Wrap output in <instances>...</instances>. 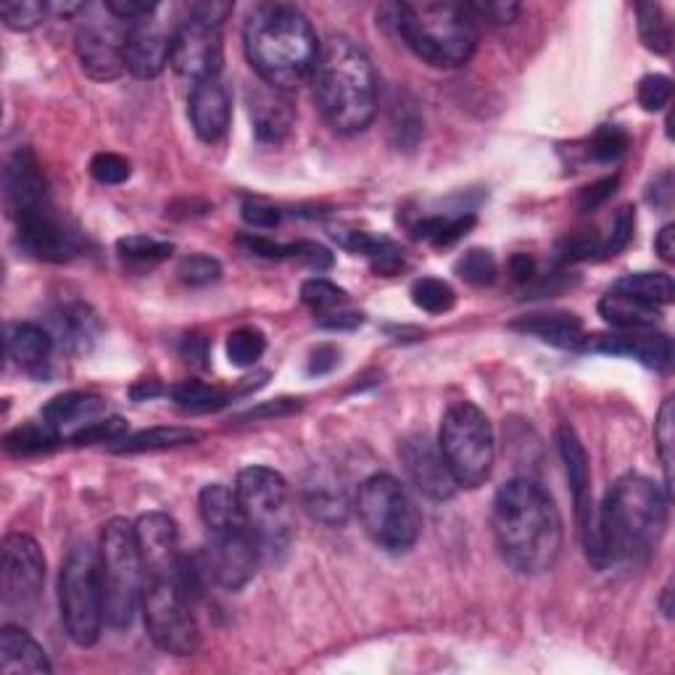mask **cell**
<instances>
[{"label":"cell","instance_id":"1","mask_svg":"<svg viewBox=\"0 0 675 675\" xmlns=\"http://www.w3.org/2000/svg\"><path fill=\"white\" fill-rule=\"evenodd\" d=\"M667 528V494L644 475H623L596 512L588 563L604 570L617 563H642L657 549Z\"/></svg>","mask_w":675,"mask_h":675},{"label":"cell","instance_id":"2","mask_svg":"<svg viewBox=\"0 0 675 675\" xmlns=\"http://www.w3.org/2000/svg\"><path fill=\"white\" fill-rule=\"evenodd\" d=\"M496 549L515 573L542 575L563 552V517L544 486L515 478L496 492L492 507Z\"/></svg>","mask_w":675,"mask_h":675},{"label":"cell","instance_id":"3","mask_svg":"<svg viewBox=\"0 0 675 675\" xmlns=\"http://www.w3.org/2000/svg\"><path fill=\"white\" fill-rule=\"evenodd\" d=\"M244 48L261 82L290 92L315 72L322 46L311 21L296 6L265 3L248 13Z\"/></svg>","mask_w":675,"mask_h":675},{"label":"cell","instance_id":"4","mask_svg":"<svg viewBox=\"0 0 675 675\" xmlns=\"http://www.w3.org/2000/svg\"><path fill=\"white\" fill-rule=\"evenodd\" d=\"M319 113L340 135H357L378 113V75L373 61L351 38L336 34L319 48L311 72Z\"/></svg>","mask_w":675,"mask_h":675},{"label":"cell","instance_id":"5","mask_svg":"<svg viewBox=\"0 0 675 675\" xmlns=\"http://www.w3.org/2000/svg\"><path fill=\"white\" fill-rule=\"evenodd\" d=\"M198 515L206 528L204 573L225 592H240L254 578L261 546L240 509L236 488L211 483L198 496Z\"/></svg>","mask_w":675,"mask_h":675},{"label":"cell","instance_id":"6","mask_svg":"<svg viewBox=\"0 0 675 675\" xmlns=\"http://www.w3.org/2000/svg\"><path fill=\"white\" fill-rule=\"evenodd\" d=\"M396 30L417 59L438 69L465 67L478 48V21L467 3H401L396 9Z\"/></svg>","mask_w":675,"mask_h":675},{"label":"cell","instance_id":"7","mask_svg":"<svg viewBox=\"0 0 675 675\" xmlns=\"http://www.w3.org/2000/svg\"><path fill=\"white\" fill-rule=\"evenodd\" d=\"M101 578L106 599V623L125 631L140 609L146 588V567L138 549L135 525L113 517L101 533Z\"/></svg>","mask_w":675,"mask_h":675},{"label":"cell","instance_id":"8","mask_svg":"<svg viewBox=\"0 0 675 675\" xmlns=\"http://www.w3.org/2000/svg\"><path fill=\"white\" fill-rule=\"evenodd\" d=\"M357 515L367 536L388 554H407L420 538V512L394 475L380 473L361 483Z\"/></svg>","mask_w":675,"mask_h":675},{"label":"cell","instance_id":"9","mask_svg":"<svg viewBox=\"0 0 675 675\" xmlns=\"http://www.w3.org/2000/svg\"><path fill=\"white\" fill-rule=\"evenodd\" d=\"M438 449L459 486L478 488L492 478L496 461L494 428L475 404L457 401L446 409Z\"/></svg>","mask_w":675,"mask_h":675},{"label":"cell","instance_id":"10","mask_svg":"<svg viewBox=\"0 0 675 675\" xmlns=\"http://www.w3.org/2000/svg\"><path fill=\"white\" fill-rule=\"evenodd\" d=\"M59 604L63 628L77 646H92L101 638L106 621L101 557L88 544L75 546L61 567Z\"/></svg>","mask_w":675,"mask_h":675},{"label":"cell","instance_id":"11","mask_svg":"<svg viewBox=\"0 0 675 675\" xmlns=\"http://www.w3.org/2000/svg\"><path fill=\"white\" fill-rule=\"evenodd\" d=\"M236 494L256 542L261 546V554L286 549L294 536L288 480L269 467L251 465L238 473Z\"/></svg>","mask_w":675,"mask_h":675},{"label":"cell","instance_id":"12","mask_svg":"<svg viewBox=\"0 0 675 675\" xmlns=\"http://www.w3.org/2000/svg\"><path fill=\"white\" fill-rule=\"evenodd\" d=\"M140 609H143L148 636L161 652L175 657L196 655L201 634L190 609V594L180 580L146 578Z\"/></svg>","mask_w":675,"mask_h":675},{"label":"cell","instance_id":"13","mask_svg":"<svg viewBox=\"0 0 675 675\" xmlns=\"http://www.w3.org/2000/svg\"><path fill=\"white\" fill-rule=\"evenodd\" d=\"M127 30L130 24L119 21L106 6H85L82 19L77 21L75 48L90 80L111 82L127 72Z\"/></svg>","mask_w":675,"mask_h":675},{"label":"cell","instance_id":"14","mask_svg":"<svg viewBox=\"0 0 675 675\" xmlns=\"http://www.w3.org/2000/svg\"><path fill=\"white\" fill-rule=\"evenodd\" d=\"M0 592L9 617H32L42 602L46 586V557L40 544L27 533H9L3 538V565H0Z\"/></svg>","mask_w":675,"mask_h":675},{"label":"cell","instance_id":"15","mask_svg":"<svg viewBox=\"0 0 675 675\" xmlns=\"http://www.w3.org/2000/svg\"><path fill=\"white\" fill-rule=\"evenodd\" d=\"M17 246L30 259L63 265L82 251V232L72 219H67L51 204L17 222Z\"/></svg>","mask_w":675,"mask_h":675},{"label":"cell","instance_id":"16","mask_svg":"<svg viewBox=\"0 0 675 675\" xmlns=\"http://www.w3.org/2000/svg\"><path fill=\"white\" fill-rule=\"evenodd\" d=\"M225 63L222 27L206 24L198 19H182L175 27L172 67L177 75L193 82L217 80Z\"/></svg>","mask_w":675,"mask_h":675},{"label":"cell","instance_id":"17","mask_svg":"<svg viewBox=\"0 0 675 675\" xmlns=\"http://www.w3.org/2000/svg\"><path fill=\"white\" fill-rule=\"evenodd\" d=\"M135 536H138L146 578H172L182 584L188 557L180 552V533L172 517L165 512H148L135 523Z\"/></svg>","mask_w":675,"mask_h":675},{"label":"cell","instance_id":"18","mask_svg":"<svg viewBox=\"0 0 675 675\" xmlns=\"http://www.w3.org/2000/svg\"><path fill=\"white\" fill-rule=\"evenodd\" d=\"M48 182L38 156L30 148H17L3 169V206L13 222L48 206Z\"/></svg>","mask_w":675,"mask_h":675},{"label":"cell","instance_id":"19","mask_svg":"<svg viewBox=\"0 0 675 675\" xmlns=\"http://www.w3.org/2000/svg\"><path fill=\"white\" fill-rule=\"evenodd\" d=\"M399 457L409 480L415 483V488L423 496H428L433 502H449L457 494L459 483L454 480L438 444H433L428 436L417 433V436L404 438Z\"/></svg>","mask_w":675,"mask_h":675},{"label":"cell","instance_id":"20","mask_svg":"<svg viewBox=\"0 0 675 675\" xmlns=\"http://www.w3.org/2000/svg\"><path fill=\"white\" fill-rule=\"evenodd\" d=\"M172 38L175 30H167L165 21L153 17L132 21L127 30L125 61L127 72H132L138 80H153L172 63Z\"/></svg>","mask_w":675,"mask_h":675},{"label":"cell","instance_id":"21","mask_svg":"<svg viewBox=\"0 0 675 675\" xmlns=\"http://www.w3.org/2000/svg\"><path fill=\"white\" fill-rule=\"evenodd\" d=\"M580 348L594 354H613V357H634L652 369H665L673 361L671 338L655 330H615L604 336H586Z\"/></svg>","mask_w":675,"mask_h":675},{"label":"cell","instance_id":"22","mask_svg":"<svg viewBox=\"0 0 675 675\" xmlns=\"http://www.w3.org/2000/svg\"><path fill=\"white\" fill-rule=\"evenodd\" d=\"M557 444H559V454H563V461H565L567 483H570V492L575 499V515H578L580 538H584V546H588L594 538L596 509L592 502V473H588L586 449L580 446L578 436H575V430L567 423L559 425Z\"/></svg>","mask_w":675,"mask_h":675},{"label":"cell","instance_id":"23","mask_svg":"<svg viewBox=\"0 0 675 675\" xmlns=\"http://www.w3.org/2000/svg\"><path fill=\"white\" fill-rule=\"evenodd\" d=\"M248 113L256 138L267 146H280L296 127V109L288 92L265 82L248 90Z\"/></svg>","mask_w":675,"mask_h":675},{"label":"cell","instance_id":"24","mask_svg":"<svg viewBox=\"0 0 675 675\" xmlns=\"http://www.w3.org/2000/svg\"><path fill=\"white\" fill-rule=\"evenodd\" d=\"M230 117V96H227L219 77L193 85V92H190V122H193L198 138L206 140V143H217L219 138H225Z\"/></svg>","mask_w":675,"mask_h":675},{"label":"cell","instance_id":"25","mask_svg":"<svg viewBox=\"0 0 675 675\" xmlns=\"http://www.w3.org/2000/svg\"><path fill=\"white\" fill-rule=\"evenodd\" d=\"M56 340L51 332L34 322H17L6 332V348L13 365L34 378H46L51 369Z\"/></svg>","mask_w":675,"mask_h":675},{"label":"cell","instance_id":"26","mask_svg":"<svg viewBox=\"0 0 675 675\" xmlns=\"http://www.w3.org/2000/svg\"><path fill=\"white\" fill-rule=\"evenodd\" d=\"M106 411V401L96 394L85 390H72V394L56 396L42 407V420L61 433L63 440H69L75 433L88 428L90 423L101 420Z\"/></svg>","mask_w":675,"mask_h":675},{"label":"cell","instance_id":"27","mask_svg":"<svg viewBox=\"0 0 675 675\" xmlns=\"http://www.w3.org/2000/svg\"><path fill=\"white\" fill-rule=\"evenodd\" d=\"M46 649L21 625L6 623L0 631V673L3 675H51Z\"/></svg>","mask_w":675,"mask_h":675},{"label":"cell","instance_id":"28","mask_svg":"<svg viewBox=\"0 0 675 675\" xmlns=\"http://www.w3.org/2000/svg\"><path fill=\"white\" fill-rule=\"evenodd\" d=\"M509 330L523 332V336H533L544 344L557 346V348H580L584 346L586 330L584 319L570 311H552V315H528L515 319L509 325Z\"/></svg>","mask_w":675,"mask_h":675},{"label":"cell","instance_id":"29","mask_svg":"<svg viewBox=\"0 0 675 675\" xmlns=\"http://www.w3.org/2000/svg\"><path fill=\"white\" fill-rule=\"evenodd\" d=\"M98 332H101V322L92 315V309L80 301L61 304L51 315L53 340H59L72 354H88L90 346L96 344Z\"/></svg>","mask_w":675,"mask_h":675},{"label":"cell","instance_id":"30","mask_svg":"<svg viewBox=\"0 0 675 675\" xmlns=\"http://www.w3.org/2000/svg\"><path fill=\"white\" fill-rule=\"evenodd\" d=\"M599 315L604 322L613 325L615 330H655L659 322V309L649 304L638 301V298L621 294V290L609 288L599 301Z\"/></svg>","mask_w":675,"mask_h":675},{"label":"cell","instance_id":"31","mask_svg":"<svg viewBox=\"0 0 675 675\" xmlns=\"http://www.w3.org/2000/svg\"><path fill=\"white\" fill-rule=\"evenodd\" d=\"M198 438L201 436L190 428H151L117 440V444H111V451L117 454L169 451V449H180V446H193Z\"/></svg>","mask_w":675,"mask_h":675},{"label":"cell","instance_id":"32","mask_svg":"<svg viewBox=\"0 0 675 675\" xmlns=\"http://www.w3.org/2000/svg\"><path fill=\"white\" fill-rule=\"evenodd\" d=\"M621 294H628L638 298V301L649 304V307L663 309L675 298V282L671 275L665 272H636L625 275L613 286Z\"/></svg>","mask_w":675,"mask_h":675},{"label":"cell","instance_id":"33","mask_svg":"<svg viewBox=\"0 0 675 675\" xmlns=\"http://www.w3.org/2000/svg\"><path fill=\"white\" fill-rule=\"evenodd\" d=\"M61 433L51 428L46 420L40 423H21L19 428H13L9 436H6L3 446L6 451L13 454V457H32V454H42L51 451L61 444Z\"/></svg>","mask_w":675,"mask_h":675},{"label":"cell","instance_id":"34","mask_svg":"<svg viewBox=\"0 0 675 675\" xmlns=\"http://www.w3.org/2000/svg\"><path fill=\"white\" fill-rule=\"evenodd\" d=\"M169 396L177 407L190 411V415H204V411H215L227 404V394L222 388L209 386L204 380H182L169 388Z\"/></svg>","mask_w":675,"mask_h":675},{"label":"cell","instance_id":"35","mask_svg":"<svg viewBox=\"0 0 675 675\" xmlns=\"http://www.w3.org/2000/svg\"><path fill=\"white\" fill-rule=\"evenodd\" d=\"M636 17H638V34H642L644 46L659 56L671 53L673 51V27H671V21H667L665 11L659 9L657 3H638Z\"/></svg>","mask_w":675,"mask_h":675},{"label":"cell","instance_id":"36","mask_svg":"<svg viewBox=\"0 0 675 675\" xmlns=\"http://www.w3.org/2000/svg\"><path fill=\"white\" fill-rule=\"evenodd\" d=\"M475 217L473 215H457V217H428L415 227V236L420 240H428L430 246L444 248L454 246L459 238H465L473 230Z\"/></svg>","mask_w":675,"mask_h":675},{"label":"cell","instance_id":"37","mask_svg":"<svg viewBox=\"0 0 675 675\" xmlns=\"http://www.w3.org/2000/svg\"><path fill=\"white\" fill-rule=\"evenodd\" d=\"M301 301L307 304L317 317H328L348 307V294L344 288H338L336 282L325 280V277H311V280L301 286Z\"/></svg>","mask_w":675,"mask_h":675},{"label":"cell","instance_id":"38","mask_svg":"<svg viewBox=\"0 0 675 675\" xmlns=\"http://www.w3.org/2000/svg\"><path fill=\"white\" fill-rule=\"evenodd\" d=\"M411 301L417 309L428 311V315H446L457 304V294L449 282L438 280V277H420L411 286Z\"/></svg>","mask_w":675,"mask_h":675},{"label":"cell","instance_id":"39","mask_svg":"<svg viewBox=\"0 0 675 675\" xmlns=\"http://www.w3.org/2000/svg\"><path fill=\"white\" fill-rule=\"evenodd\" d=\"M454 272H457L461 280L467 282V286L486 288L496 282L499 267H496V259L492 251H486V248H473V251H467L457 261V265H454Z\"/></svg>","mask_w":675,"mask_h":675},{"label":"cell","instance_id":"40","mask_svg":"<svg viewBox=\"0 0 675 675\" xmlns=\"http://www.w3.org/2000/svg\"><path fill=\"white\" fill-rule=\"evenodd\" d=\"M117 251L125 261H132V265H159V261L172 256L175 246L167 244V240H156L148 236H130L119 240Z\"/></svg>","mask_w":675,"mask_h":675},{"label":"cell","instance_id":"41","mask_svg":"<svg viewBox=\"0 0 675 675\" xmlns=\"http://www.w3.org/2000/svg\"><path fill=\"white\" fill-rule=\"evenodd\" d=\"M307 509L311 517H317L325 525H344L348 507L340 492H332L328 486H311L307 492Z\"/></svg>","mask_w":675,"mask_h":675},{"label":"cell","instance_id":"42","mask_svg":"<svg viewBox=\"0 0 675 675\" xmlns=\"http://www.w3.org/2000/svg\"><path fill=\"white\" fill-rule=\"evenodd\" d=\"M267 351V338L254 328H240L227 338V359L236 367H254Z\"/></svg>","mask_w":675,"mask_h":675},{"label":"cell","instance_id":"43","mask_svg":"<svg viewBox=\"0 0 675 675\" xmlns=\"http://www.w3.org/2000/svg\"><path fill=\"white\" fill-rule=\"evenodd\" d=\"M46 13H48V6L40 3V0H9V3L0 6L3 24L13 32L34 30V27L42 24Z\"/></svg>","mask_w":675,"mask_h":675},{"label":"cell","instance_id":"44","mask_svg":"<svg viewBox=\"0 0 675 675\" xmlns=\"http://www.w3.org/2000/svg\"><path fill=\"white\" fill-rule=\"evenodd\" d=\"M177 275H180V280L185 282V286L204 288V286H211V282H217L219 277H222V265H219L215 256L193 254V256H185V259L180 261Z\"/></svg>","mask_w":675,"mask_h":675},{"label":"cell","instance_id":"45","mask_svg":"<svg viewBox=\"0 0 675 675\" xmlns=\"http://www.w3.org/2000/svg\"><path fill=\"white\" fill-rule=\"evenodd\" d=\"M628 146H631L628 132L621 130V127H602V130L592 138V143H588V159L609 165V161L621 159V156L628 151Z\"/></svg>","mask_w":675,"mask_h":675},{"label":"cell","instance_id":"46","mask_svg":"<svg viewBox=\"0 0 675 675\" xmlns=\"http://www.w3.org/2000/svg\"><path fill=\"white\" fill-rule=\"evenodd\" d=\"M127 436V423L122 417H101V420L90 423L88 428L75 433L72 444L75 446H90V444H117Z\"/></svg>","mask_w":675,"mask_h":675},{"label":"cell","instance_id":"47","mask_svg":"<svg viewBox=\"0 0 675 675\" xmlns=\"http://www.w3.org/2000/svg\"><path fill=\"white\" fill-rule=\"evenodd\" d=\"M90 175L96 177L101 185H122L130 180L132 167L125 156L111 153V151H101L92 156L90 161Z\"/></svg>","mask_w":675,"mask_h":675},{"label":"cell","instance_id":"48","mask_svg":"<svg viewBox=\"0 0 675 675\" xmlns=\"http://www.w3.org/2000/svg\"><path fill=\"white\" fill-rule=\"evenodd\" d=\"M655 440L659 459L665 467V483H667V496H671V483H673V399H665L663 409H659L657 425H655Z\"/></svg>","mask_w":675,"mask_h":675},{"label":"cell","instance_id":"49","mask_svg":"<svg viewBox=\"0 0 675 675\" xmlns=\"http://www.w3.org/2000/svg\"><path fill=\"white\" fill-rule=\"evenodd\" d=\"M634 232H636V209L623 206L613 219V230H609L607 240H602V256H617L621 251H625L631 240H634Z\"/></svg>","mask_w":675,"mask_h":675},{"label":"cell","instance_id":"50","mask_svg":"<svg viewBox=\"0 0 675 675\" xmlns=\"http://www.w3.org/2000/svg\"><path fill=\"white\" fill-rule=\"evenodd\" d=\"M594 256H602V238H596L594 232H575L557 246L559 265H573V261L594 259Z\"/></svg>","mask_w":675,"mask_h":675},{"label":"cell","instance_id":"51","mask_svg":"<svg viewBox=\"0 0 675 675\" xmlns=\"http://www.w3.org/2000/svg\"><path fill=\"white\" fill-rule=\"evenodd\" d=\"M673 82L665 75H649L638 85V103L644 111H663L671 103Z\"/></svg>","mask_w":675,"mask_h":675},{"label":"cell","instance_id":"52","mask_svg":"<svg viewBox=\"0 0 675 675\" xmlns=\"http://www.w3.org/2000/svg\"><path fill=\"white\" fill-rule=\"evenodd\" d=\"M467 9L475 17V21H492V24H512L520 17L523 6L512 3V0H478V3H467Z\"/></svg>","mask_w":675,"mask_h":675},{"label":"cell","instance_id":"53","mask_svg":"<svg viewBox=\"0 0 675 675\" xmlns=\"http://www.w3.org/2000/svg\"><path fill=\"white\" fill-rule=\"evenodd\" d=\"M390 130L399 135V146L409 148L407 132L411 135V143H417V138H420V132H423V122H420V117H417L415 106L396 101L394 109H390Z\"/></svg>","mask_w":675,"mask_h":675},{"label":"cell","instance_id":"54","mask_svg":"<svg viewBox=\"0 0 675 675\" xmlns=\"http://www.w3.org/2000/svg\"><path fill=\"white\" fill-rule=\"evenodd\" d=\"M288 259L301 261L315 272H325L332 267V254L325 246L311 244V240H298V244H288Z\"/></svg>","mask_w":675,"mask_h":675},{"label":"cell","instance_id":"55","mask_svg":"<svg viewBox=\"0 0 675 675\" xmlns=\"http://www.w3.org/2000/svg\"><path fill=\"white\" fill-rule=\"evenodd\" d=\"M103 6L119 21H127V24L153 17V13L159 11V3H148V0H106Z\"/></svg>","mask_w":675,"mask_h":675},{"label":"cell","instance_id":"56","mask_svg":"<svg viewBox=\"0 0 675 675\" xmlns=\"http://www.w3.org/2000/svg\"><path fill=\"white\" fill-rule=\"evenodd\" d=\"M617 185H621V177H617V175L604 177V180L594 182V185H588V188H586L584 193H580V198H578L580 211H594V209H599L602 204H607L609 198L615 196Z\"/></svg>","mask_w":675,"mask_h":675},{"label":"cell","instance_id":"57","mask_svg":"<svg viewBox=\"0 0 675 675\" xmlns=\"http://www.w3.org/2000/svg\"><path fill=\"white\" fill-rule=\"evenodd\" d=\"M244 219L251 227H261V230H272V227L280 225V211L275 206L259 204V201H248L244 204Z\"/></svg>","mask_w":675,"mask_h":675},{"label":"cell","instance_id":"58","mask_svg":"<svg viewBox=\"0 0 675 675\" xmlns=\"http://www.w3.org/2000/svg\"><path fill=\"white\" fill-rule=\"evenodd\" d=\"M232 13L230 3H209V0H201V3H190L188 6V17L206 21V24L222 27V21Z\"/></svg>","mask_w":675,"mask_h":675},{"label":"cell","instance_id":"59","mask_svg":"<svg viewBox=\"0 0 675 675\" xmlns=\"http://www.w3.org/2000/svg\"><path fill=\"white\" fill-rule=\"evenodd\" d=\"M240 246L251 256H261V259H288V246L275 244V240L261 236H244Z\"/></svg>","mask_w":675,"mask_h":675},{"label":"cell","instance_id":"60","mask_svg":"<svg viewBox=\"0 0 675 675\" xmlns=\"http://www.w3.org/2000/svg\"><path fill=\"white\" fill-rule=\"evenodd\" d=\"M361 319L365 317H361L359 311L344 309V311H336V315L319 317V325H322V328H330V330H354V328H359Z\"/></svg>","mask_w":675,"mask_h":675},{"label":"cell","instance_id":"61","mask_svg":"<svg viewBox=\"0 0 675 675\" xmlns=\"http://www.w3.org/2000/svg\"><path fill=\"white\" fill-rule=\"evenodd\" d=\"M338 365V351L332 346H319L315 354H311V361H309V373L311 375H325L330 373L332 367Z\"/></svg>","mask_w":675,"mask_h":675},{"label":"cell","instance_id":"62","mask_svg":"<svg viewBox=\"0 0 675 675\" xmlns=\"http://www.w3.org/2000/svg\"><path fill=\"white\" fill-rule=\"evenodd\" d=\"M509 272L517 282H528L533 275H536V261L528 254H515L509 259Z\"/></svg>","mask_w":675,"mask_h":675},{"label":"cell","instance_id":"63","mask_svg":"<svg viewBox=\"0 0 675 675\" xmlns=\"http://www.w3.org/2000/svg\"><path fill=\"white\" fill-rule=\"evenodd\" d=\"M655 248H657V254L667 261V265L675 261V225H665L663 230L657 232Z\"/></svg>","mask_w":675,"mask_h":675},{"label":"cell","instance_id":"64","mask_svg":"<svg viewBox=\"0 0 675 675\" xmlns=\"http://www.w3.org/2000/svg\"><path fill=\"white\" fill-rule=\"evenodd\" d=\"M161 394V386L156 380L151 383H140V386L132 388V399L143 401V399H151V396H159Z\"/></svg>","mask_w":675,"mask_h":675}]
</instances>
